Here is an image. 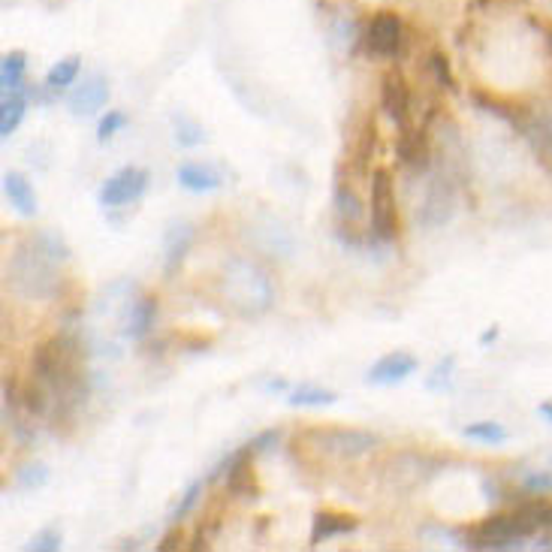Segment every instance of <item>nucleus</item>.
<instances>
[{
	"label": "nucleus",
	"instance_id": "19",
	"mask_svg": "<svg viewBox=\"0 0 552 552\" xmlns=\"http://www.w3.org/2000/svg\"><path fill=\"white\" fill-rule=\"evenodd\" d=\"M154 320H157V296H139L127 311L124 335L130 341H145L154 329Z\"/></svg>",
	"mask_w": 552,
	"mask_h": 552
},
{
	"label": "nucleus",
	"instance_id": "6",
	"mask_svg": "<svg viewBox=\"0 0 552 552\" xmlns=\"http://www.w3.org/2000/svg\"><path fill=\"white\" fill-rule=\"evenodd\" d=\"M362 46L372 58H384V61L399 58L402 49H405V22H402V16H396L393 10L375 13L372 19L365 22Z\"/></svg>",
	"mask_w": 552,
	"mask_h": 552
},
{
	"label": "nucleus",
	"instance_id": "10",
	"mask_svg": "<svg viewBox=\"0 0 552 552\" xmlns=\"http://www.w3.org/2000/svg\"><path fill=\"white\" fill-rule=\"evenodd\" d=\"M420 368V359L408 350H393L387 356H381L372 368L365 372V384L372 387H396V384H405L411 375H417Z\"/></svg>",
	"mask_w": 552,
	"mask_h": 552
},
{
	"label": "nucleus",
	"instance_id": "42",
	"mask_svg": "<svg viewBox=\"0 0 552 552\" xmlns=\"http://www.w3.org/2000/svg\"><path fill=\"white\" fill-rule=\"evenodd\" d=\"M546 43H549V52H552V31H549V37H546Z\"/></svg>",
	"mask_w": 552,
	"mask_h": 552
},
{
	"label": "nucleus",
	"instance_id": "16",
	"mask_svg": "<svg viewBox=\"0 0 552 552\" xmlns=\"http://www.w3.org/2000/svg\"><path fill=\"white\" fill-rule=\"evenodd\" d=\"M516 130L525 136V142L531 145V151L537 154V160H543L552 169V115L525 112V118H522V124Z\"/></svg>",
	"mask_w": 552,
	"mask_h": 552
},
{
	"label": "nucleus",
	"instance_id": "2",
	"mask_svg": "<svg viewBox=\"0 0 552 552\" xmlns=\"http://www.w3.org/2000/svg\"><path fill=\"white\" fill-rule=\"evenodd\" d=\"M7 287L22 299H55L61 290L58 260H52L34 239L22 242L7 263Z\"/></svg>",
	"mask_w": 552,
	"mask_h": 552
},
{
	"label": "nucleus",
	"instance_id": "9",
	"mask_svg": "<svg viewBox=\"0 0 552 552\" xmlns=\"http://www.w3.org/2000/svg\"><path fill=\"white\" fill-rule=\"evenodd\" d=\"M224 477V486L233 498H257L260 495V486H257V474H254V453L251 447L245 444L242 450L230 453L212 474L209 480H218Z\"/></svg>",
	"mask_w": 552,
	"mask_h": 552
},
{
	"label": "nucleus",
	"instance_id": "32",
	"mask_svg": "<svg viewBox=\"0 0 552 552\" xmlns=\"http://www.w3.org/2000/svg\"><path fill=\"white\" fill-rule=\"evenodd\" d=\"M127 112L124 109H106V115L100 118V124H97V142L100 145H106L109 139H115L124 127H127Z\"/></svg>",
	"mask_w": 552,
	"mask_h": 552
},
{
	"label": "nucleus",
	"instance_id": "39",
	"mask_svg": "<svg viewBox=\"0 0 552 552\" xmlns=\"http://www.w3.org/2000/svg\"><path fill=\"white\" fill-rule=\"evenodd\" d=\"M263 390L266 393H284L287 390V381L284 378H269V381H263Z\"/></svg>",
	"mask_w": 552,
	"mask_h": 552
},
{
	"label": "nucleus",
	"instance_id": "1",
	"mask_svg": "<svg viewBox=\"0 0 552 552\" xmlns=\"http://www.w3.org/2000/svg\"><path fill=\"white\" fill-rule=\"evenodd\" d=\"M221 296L239 317H263L275 305V284L257 260L230 257L221 266Z\"/></svg>",
	"mask_w": 552,
	"mask_h": 552
},
{
	"label": "nucleus",
	"instance_id": "29",
	"mask_svg": "<svg viewBox=\"0 0 552 552\" xmlns=\"http://www.w3.org/2000/svg\"><path fill=\"white\" fill-rule=\"evenodd\" d=\"M200 498H203V480H194L188 489L181 492L178 504L169 510V525H181L184 519H188L194 513V507L200 504Z\"/></svg>",
	"mask_w": 552,
	"mask_h": 552
},
{
	"label": "nucleus",
	"instance_id": "15",
	"mask_svg": "<svg viewBox=\"0 0 552 552\" xmlns=\"http://www.w3.org/2000/svg\"><path fill=\"white\" fill-rule=\"evenodd\" d=\"M194 239H197V230L188 221H178L166 230L163 236V272L166 275H172L184 263V257L194 248Z\"/></svg>",
	"mask_w": 552,
	"mask_h": 552
},
{
	"label": "nucleus",
	"instance_id": "18",
	"mask_svg": "<svg viewBox=\"0 0 552 552\" xmlns=\"http://www.w3.org/2000/svg\"><path fill=\"white\" fill-rule=\"evenodd\" d=\"M4 197L22 218H34L37 215V191H34V184L19 169H7L4 172Z\"/></svg>",
	"mask_w": 552,
	"mask_h": 552
},
{
	"label": "nucleus",
	"instance_id": "27",
	"mask_svg": "<svg viewBox=\"0 0 552 552\" xmlns=\"http://www.w3.org/2000/svg\"><path fill=\"white\" fill-rule=\"evenodd\" d=\"M172 127H175V145L181 148H200L206 142V130L188 115H172Z\"/></svg>",
	"mask_w": 552,
	"mask_h": 552
},
{
	"label": "nucleus",
	"instance_id": "4",
	"mask_svg": "<svg viewBox=\"0 0 552 552\" xmlns=\"http://www.w3.org/2000/svg\"><path fill=\"white\" fill-rule=\"evenodd\" d=\"M540 528L522 513V510H513V513H492L486 516L480 525H474L462 546L465 549H522V540L534 537Z\"/></svg>",
	"mask_w": 552,
	"mask_h": 552
},
{
	"label": "nucleus",
	"instance_id": "3",
	"mask_svg": "<svg viewBox=\"0 0 552 552\" xmlns=\"http://www.w3.org/2000/svg\"><path fill=\"white\" fill-rule=\"evenodd\" d=\"M302 441L317 450L320 456L338 459V462H356L372 456L381 447V438L365 429H347V426H311L302 432Z\"/></svg>",
	"mask_w": 552,
	"mask_h": 552
},
{
	"label": "nucleus",
	"instance_id": "35",
	"mask_svg": "<svg viewBox=\"0 0 552 552\" xmlns=\"http://www.w3.org/2000/svg\"><path fill=\"white\" fill-rule=\"evenodd\" d=\"M64 537H61V531L58 528H43L40 534H34V540L28 543V549L31 552H58L64 543H61Z\"/></svg>",
	"mask_w": 552,
	"mask_h": 552
},
{
	"label": "nucleus",
	"instance_id": "23",
	"mask_svg": "<svg viewBox=\"0 0 552 552\" xmlns=\"http://www.w3.org/2000/svg\"><path fill=\"white\" fill-rule=\"evenodd\" d=\"M375 148H378V124L375 118H368L359 130V139H356V148H353V169L359 175H372V157H375Z\"/></svg>",
	"mask_w": 552,
	"mask_h": 552
},
{
	"label": "nucleus",
	"instance_id": "7",
	"mask_svg": "<svg viewBox=\"0 0 552 552\" xmlns=\"http://www.w3.org/2000/svg\"><path fill=\"white\" fill-rule=\"evenodd\" d=\"M372 236L393 242L399 236V209H396V184L390 169H375L372 175Z\"/></svg>",
	"mask_w": 552,
	"mask_h": 552
},
{
	"label": "nucleus",
	"instance_id": "26",
	"mask_svg": "<svg viewBox=\"0 0 552 552\" xmlns=\"http://www.w3.org/2000/svg\"><path fill=\"white\" fill-rule=\"evenodd\" d=\"M462 435H465L468 441H477V444H486V447H498V444H504V441L510 438L507 429H504L501 423H495V420L468 423V426L462 429Z\"/></svg>",
	"mask_w": 552,
	"mask_h": 552
},
{
	"label": "nucleus",
	"instance_id": "13",
	"mask_svg": "<svg viewBox=\"0 0 552 552\" xmlns=\"http://www.w3.org/2000/svg\"><path fill=\"white\" fill-rule=\"evenodd\" d=\"M396 157L414 172H429L432 166V142H429V127H402L396 139Z\"/></svg>",
	"mask_w": 552,
	"mask_h": 552
},
{
	"label": "nucleus",
	"instance_id": "37",
	"mask_svg": "<svg viewBox=\"0 0 552 552\" xmlns=\"http://www.w3.org/2000/svg\"><path fill=\"white\" fill-rule=\"evenodd\" d=\"M278 441H281V429H266V432H260L254 441H248V447H251V453H254V456H260V453L272 450Z\"/></svg>",
	"mask_w": 552,
	"mask_h": 552
},
{
	"label": "nucleus",
	"instance_id": "12",
	"mask_svg": "<svg viewBox=\"0 0 552 552\" xmlns=\"http://www.w3.org/2000/svg\"><path fill=\"white\" fill-rule=\"evenodd\" d=\"M381 109L399 130L408 127V118H411V88H408V82H405V76L399 70H390L381 79Z\"/></svg>",
	"mask_w": 552,
	"mask_h": 552
},
{
	"label": "nucleus",
	"instance_id": "21",
	"mask_svg": "<svg viewBox=\"0 0 552 552\" xmlns=\"http://www.w3.org/2000/svg\"><path fill=\"white\" fill-rule=\"evenodd\" d=\"M332 206H335L338 221H341V224H347V227H353V224L365 215L362 200L356 197V191L350 188V184H347L344 178H335V188H332Z\"/></svg>",
	"mask_w": 552,
	"mask_h": 552
},
{
	"label": "nucleus",
	"instance_id": "31",
	"mask_svg": "<svg viewBox=\"0 0 552 552\" xmlns=\"http://www.w3.org/2000/svg\"><path fill=\"white\" fill-rule=\"evenodd\" d=\"M453 372H456V356L450 353V356L438 359V365L432 368V375L426 378V390H432V393H444V390L453 384Z\"/></svg>",
	"mask_w": 552,
	"mask_h": 552
},
{
	"label": "nucleus",
	"instance_id": "20",
	"mask_svg": "<svg viewBox=\"0 0 552 552\" xmlns=\"http://www.w3.org/2000/svg\"><path fill=\"white\" fill-rule=\"evenodd\" d=\"M28 100H31V88L16 91V94H4V103H0V139H10L19 124L25 121L28 112Z\"/></svg>",
	"mask_w": 552,
	"mask_h": 552
},
{
	"label": "nucleus",
	"instance_id": "8",
	"mask_svg": "<svg viewBox=\"0 0 552 552\" xmlns=\"http://www.w3.org/2000/svg\"><path fill=\"white\" fill-rule=\"evenodd\" d=\"M151 175L139 166H121L118 172H112L97 191V203L103 209H121V206H133L145 197Z\"/></svg>",
	"mask_w": 552,
	"mask_h": 552
},
{
	"label": "nucleus",
	"instance_id": "34",
	"mask_svg": "<svg viewBox=\"0 0 552 552\" xmlns=\"http://www.w3.org/2000/svg\"><path fill=\"white\" fill-rule=\"evenodd\" d=\"M31 239H34V242H37V245H40V248H43V251L52 257V260H58V263L70 260V248L64 245V239H61L58 233H49V230H46V233H37V236H31Z\"/></svg>",
	"mask_w": 552,
	"mask_h": 552
},
{
	"label": "nucleus",
	"instance_id": "43",
	"mask_svg": "<svg viewBox=\"0 0 552 552\" xmlns=\"http://www.w3.org/2000/svg\"><path fill=\"white\" fill-rule=\"evenodd\" d=\"M549 471H552V459H549Z\"/></svg>",
	"mask_w": 552,
	"mask_h": 552
},
{
	"label": "nucleus",
	"instance_id": "14",
	"mask_svg": "<svg viewBox=\"0 0 552 552\" xmlns=\"http://www.w3.org/2000/svg\"><path fill=\"white\" fill-rule=\"evenodd\" d=\"M175 181L184 191L191 194H215L224 188V175L209 166V163H197V160H184L175 166Z\"/></svg>",
	"mask_w": 552,
	"mask_h": 552
},
{
	"label": "nucleus",
	"instance_id": "33",
	"mask_svg": "<svg viewBox=\"0 0 552 552\" xmlns=\"http://www.w3.org/2000/svg\"><path fill=\"white\" fill-rule=\"evenodd\" d=\"M429 70H432V76H435L438 88H444V91H456V76H453V70H450V58H447L444 52H432V55H429Z\"/></svg>",
	"mask_w": 552,
	"mask_h": 552
},
{
	"label": "nucleus",
	"instance_id": "11",
	"mask_svg": "<svg viewBox=\"0 0 552 552\" xmlns=\"http://www.w3.org/2000/svg\"><path fill=\"white\" fill-rule=\"evenodd\" d=\"M109 103V82L100 73L85 76L82 82H76L67 91V109L73 118H91L97 112H103Z\"/></svg>",
	"mask_w": 552,
	"mask_h": 552
},
{
	"label": "nucleus",
	"instance_id": "38",
	"mask_svg": "<svg viewBox=\"0 0 552 552\" xmlns=\"http://www.w3.org/2000/svg\"><path fill=\"white\" fill-rule=\"evenodd\" d=\"M181 540H184V537H181V531H175V528H172L169 534H163V540L157 543V549H160V552H172V549H178V546H181Z\"/></svg>",
	"mask_w": 552,
	"mask_h": 552
},
{
	"label": "nucleus",
	"instance_id": "28",
	"mask_svg": "<svg viewBox=\"0 0 552 552\" xmlns=\"http://www.w3.org/2000/svg\"><path fill=\"white\" fill-rule=\"evenodd\" d=\"M516 510H522L540 531H552V501H546L543 495L522 498V501L516 504Z\"/></svg>",
	"mask_w": 552,
	"mask_h": 552
},
{
	"label": "nucleus",
	"instance_id": "24",
	"mask_svg": "<svg viewBox=\"0 0 552 552\" xmlns=\"http://www.w3.org/2000/svg\"><path fill=\"white\" fill-rule=\"evenodd\" d=\"M79 73H82V58L70 55V58L58 61V64L46 73L43 88H46L49 94H64V91H70V88L79 82Z\"/></svg>",
	"mask_w": 552,
	"mask_h": 552
},
{
	"label": "nucleus",
	"instance_id": "25",
	"mask_svg": "<svg viewBox=\"0 0 552 552\" xmlns=\"http://www.w3.org/2000/svg\"><path fill=\"white\" fill-rule=\"evenodd\" d=\"M335 402H338V396L332 390H323V387H314V384H302V387L287 393L290 408H326V405H335Z\"/></svg>",
	"mask_w": 552,
	"mask_h": 552
},
{
	"label": "nucleus",
	"instance_id": "36",
	"mask_svg": "<svg viewBox=\"0 0 552 552\" xmlns=\"http://www.w3.org/2000/svg\"><path fill=\"white\" fill-rule=\"evenodd\" d=\"M522 489L528 495H549L552 492V471H528L525 480H522Z\"/></svg>",
	"mask_w": 552,
	"mask_h": 552
},
{
	"label": "nucleus",
	"instance_id": "17",
	"mask_svg": "<svg viewBox=\"0 0 552 552\" xmlns=\"http://www.w3.org/2000/svg\"><path fill=\"white\" fill-rule=\"evenodd\" d=\"M359 528V519L356 516H347V513H332V510H317L314 519H311V537H308V546H323L326 540L332 537H344V534H353Z\"/></svg>",
	"mask_w": 552,
	"mask_h": 552
},
{
	"label": "nucleus",
	"instance_id": "22",
	"mask_svg": "<svg viewBox=\"0 0 552 552\" xmlns=\"http://www.w3.org/2000/svg\"><path fill=\"white\" fill-rule=\"evenodd\" d=\"M25 73H28V55L25 52H7L4 61H0V91L4 94H16L25 91Z\"/></svg>",
	"mask_w": 552,
	"mask_h": 552
},
{
	"label": "nucleus",
	"instance_id": "41",
	"mask_svg": "<svg viewBox=\"0 0 552 552\" xmlns=\"http://www.w3.org/2000/svg\"><path fill=\"white\" fill-rule=\"evenodd\" d=\"M498 338V326H492V329H486L483 335H480V344H492Z\"/></svg>",
	"mask_w": 552,
	"mask_h": 552
},
{
	"label": "nucleus",
	"instance_id": "30",
	"mask_svg": "<svg viewBox=\"0 0 552 552\" xmlns=\"http://www.w3.org/2000/svg\"><path fill=\"white\" fill-rule=\"evenodd\" d=\"M16 483L25 492H37V489H43L49 483V468L43 462H28V465H22L16 471Z\"/></svg>",
	"mask_w": 552,
	"mask_h": 552
},
{
	"label": "nucleus",
	"instance_id": "40",
	"mask_svg": "<svg viewBox=\"0 0 552 552\" xmlns=\"http://www.w3.org/2000/svg\"><path fill=\"white\" fill-rule=\"evenodd\" d=\"M537 417H543L546 423H552V399L543 402V405H537Z\"/></svg>",
	"mask_w": 552,
	"mask_h": 552
},
{
	"label": "nucleus",
	"instance_id": "5",
	"mask_svg": "<svg viewBox=\"0 0 552 552\" xmlns=\"http://www.w3.org/2000/svg\"><path fill=\"white\" fill-rule=\"evenodd\" d=\"M453 215H456V172L441 163V169L432 175L429 188H426V197L420 203L417 221L426 230H435V227L450 224Z\"/></svg>",
	"mask_w": 552,
	"mask_h": 552
}]
</instances>
